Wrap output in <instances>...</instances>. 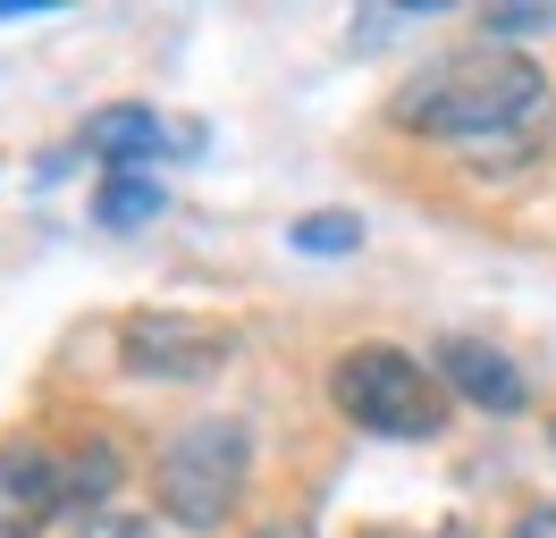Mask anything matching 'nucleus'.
Wrapping results in <instances>:
<instances>
[{"label": "nucleus", "mask_w": 556, "mask_h": 538, "mask_svg": "<svg viewBox=\"0 0 556 538\" xmlns=\"http://www.w3.org/2000/svg\"><path fill=\"white\" fill-rule=\"evenodd\" d=\"M548 110H556L548 67L506 51V42H481V51H455V60L421 67L396 93V127L430 134V143H455L472 161H522L548 134Z\"/></svg>", "instance_id": "1"}, {"label": "nucleus", "mask_w": 556, "mask_h": 538, "mask_svg": "<svg viewBox=\"0 0 556 538\" xmlns=\"http://www.w3.org/2000/svg\"><path fill=\"white\" fill-rule=\"evenodd\" d=\"M329 396L354 430L380 437H439L447 430V379L430 362H414L405 345H354L329 370Z\"/></svg>", "instance_id": "2"}, {"label": "nucleus", "mask_w": 556, "mask_h": 538, "mask_svg": "<svg viewBox=\"0 0 556 538\" xmlns=\"http://www.w3.org/2000/svg\"><path fill=\"white\" fill-rule=\"evenodd\" d=\"M253 479V437L237 421H186L152 463V497L177 530H219Z\"/></svg>", "instance_id": "3"}, {"label": "nucleus", "mask_w": 556, "mask_h": 538, "mask_svg": "<svg viewBox=\"0 0 556 538\" xmlns=\"http://www.w3.org/2000/svg\"><path fill=\"white\" fill-rule=\"evenodd\" d=\"M68 513V463L42 454L35 437L0 446V538H42Z\"/></svg>", "instance_id": "4"}, {"label": "nucleus", "mask_w": 556, "mask_h": 538, "mask_svg": "<svg viewBox=\"0 0 556 538\" xmlns=\"http://www.w3.org/2000/svg\"><path fill=\"white\" fill-rule=\"evenodd\" d=\"M127 362L161 370V379H203L228 362V329L186 320V311H143V320H127Z\"/></svg>", "instance_id": "5"}, {"label": "nucleus", "mask_w": 556, "mask_h": 538, "mask_svg": "<svg viewBox=\"0 0 556 538\" xmlns=\"http://www.w3.org/2000/svg\"><path fill=\"white\" fill-rule=\"evenodd\" d=\"M439 379H447L464 404H481V412H522V404H531V379H522L497 345H481V336H447V345H439Z\"/></svg>", "instance_id": "6"}, {"label": "nucleus", "mask_w": 556, "mask_h": 538, "mask_svg": "<svg viewBox=\"0 0 556 538\" xmlns=\"http://www.w3.org/2000/svg\"><path fill=\"white\" fill-rule=\"evenodd\" d=\"M85 152L110 168H152V161H169V152H194V134H169L161 127V110H102L93 127H85Z\"/></svg>", "instance_id": "7"}, {"label": "nucleus", "mask_w": 556, "mask_h": 538, "mask_svg": "<svg viewBox=\"0 0 556 538\" xmlns=\"http://www.w3.org/2000/svg\"><path fill=\"white\" fill-rule=\"evenodd\" d=\"M161 210H169V185H161L152 168H110L102 202H93L102 228H143V219H161Z\"/></svg>", "instance_id": "8"}, {"label": "nucleus", "mask_w": 556, "mask_h": 538, "mask_svg": "<svg viewBox=\"0 0 556 538\" xmlns=\"http://www.w3.org/2000/svg\"><path fill=\"white\" fill-rule=\"evenodd\" d=\"M354 219L346 210H313V219H295V253H354Z\"/></svg>", "instance_id": "9"}, {"label": "nucleus", "mask_w": 556, "mask_h": 538, "mask_svg": "<svg viewBox=\"0 0 556 538\" xmlns=\"http://www.w3.org/2000/svg\"><path fill=\"white\" fill-rule=\"evenodd\" d=\"M110 479H118V454H110V446H85V463H68V504H102Z\"/></svg>", "instance_id": "10"}, {"label": "nucleus", "mask_w": 556, "mask_h": 538, "mask_svg": "<svg viewBox=\"0 0 556 538\" xmlns=\"http://www.w3.org/2000/svg\"><path fill=\"white\" fill-rule=\"evenodd\" d=\"M481 26H489V42L497 34H556V9H489Z\"/></svg>", "instance_id": "11"}, {"label": "nucleus", "mask_w": 556, "mask_h": 538, "mask_svg": "<svg viewBox=\"0 0 556 538\" xmlns=\"http://www.w3.org/2000/svg\"><path fill=\"white\" fill-rule=\"evenodd\" d=\"M76 538H161V530H152L143 513H93V522H85Z\"/></svg>", "instance_id": "12"}, {"label": "nucleus", "mask_w": 556, "mask_h": 538, "mask_svg": "<svg viewBox=\"0 0 556 538\" xmlns=\"http://www.w3.org/2000/svg\"><path fill=\"white\" fill-rule=\"evenodd\" d=\"M515 538H556V504H531V513L515 522Z\"/></svg>", "instance_id": "13"}, {"label": "nucleus", "mask_w": 556, "mask_h": 538, "mask_svg": "<svg viewBox=\"0 0 556 538\" xmlns=\"http://www.w3.org/2000/svg\"><path fill=\"white\" fill-rule=\"evenodd\" d=\"M253 538H313V530H304V522H262Z\"/></svg>", "instance_id": "14"}, {"label": "nucleus", "mask_w": 556, "mask_h": 538, "mask_svg": "<svg viewBox=\"0 0 556 538\" xmlns=\"http://www.w3.org/2000/svg\"><path fill=\"white\" fill-rule=\"evenodd\" d=\"M439 538H464V530H439Z\"/></svg>", "instance_id": "15"}]
</instances>
